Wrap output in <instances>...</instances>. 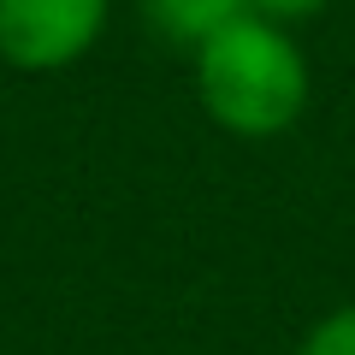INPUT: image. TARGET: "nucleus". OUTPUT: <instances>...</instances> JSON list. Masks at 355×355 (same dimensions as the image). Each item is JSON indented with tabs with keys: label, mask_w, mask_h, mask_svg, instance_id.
Masks as SVG:
<instances>
[{
	"label": "nucleus",
	"mask_w": 355,
	"mask_h": 355,
	"mask_svg": "<svg viewBox=\"0 0 355 355\" xmlns=\"http://www.w3.org/2000/svg\"><path fill=\"white\" fill-rule=\"evenodd\" d=\"M243 6H249V18H266V24H279V30H296V24H308V18H320L331 0H243Z\"/></svg>",
	"instance_id": "obj_5"
},
{
	"label": "nucleus",
	"mask_w": 355,
	"mask_h": 355,
	"mask_svg": "<svg viewBox=\"0 0 355 355\" xmlns=\"http://www.w3.org/2000/svg\"><path fill=\"white\" fill-rule=\"evenodd\" d=\"M190 77L202 113L243 142L296 130L314 101V65H308L296 30H279L249 12L231 18L219 36H207L190 53Z\"/></svg>",
	"instance_id": "obj_1"
},
{
	"label": "nucleus",
	"mask_w": 355,
	"mask_h": 355,
	"mask_svg": "<svg viewBox=\"0 0 355 355\" xmlns=\"http://www.w3.org/2000/svg\"><path fill=\"white\" fill-rule=\"evenodd\" d=\"M296 355H355V302H338L302 331Z\"/></svg>",
	"instance_id": "obj_4"
},
{
	"label": "nucleus",
	"mask_w": 355,
	"mask_h": 355,
	"mask_svg": "<svg viewBox=\"0 0 355 355\" xmlns=\"http://www.w3.org/2000/svg\"><path fill=\"white\" fill-rule=\"evenodd\" d=\"M113 0H0V65L24 77L71 71L107 36Z\"/></svg>",
	"instance_id": "obj_2"
},
{
	"label": "nucleus",
	"mask_w": 355,
	"mask_h": 355,
	"mask_svg": "<svg viewBox=\"0 0 355 355\" xmlns=\"http://www.w3.org/2000/svg\"><path fill=\"white\" fill-rule=\"evenodd\" d=\"M243 12H249L243 0H142V18H148L154 36L172 42V48H190V53Z\"/></svg>",
	"instance_id": "obj_3"
}]
</instances>
